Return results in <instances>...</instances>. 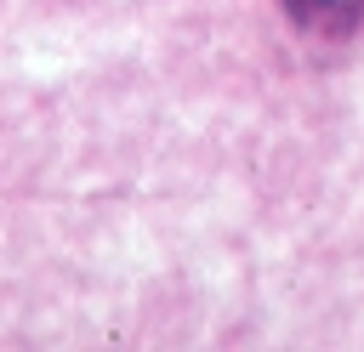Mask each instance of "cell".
Listing matches in <instances>:
<instances>
[{
	"mask_svg": "<svg viewBox=\"0 0 364 352\" xmlns=\"http://www.w3.org/2000/svg\"><path fill=\"white\" fill-rule=\"evenodd\" d=\"M279 6L313 40H347L364 23V0H279Z\"/></svg>",
	"mask_w": 364,
	"mask_h": 352,
	"instance_id": "cell-1",
	"label": "cell"
}]
</instances>
